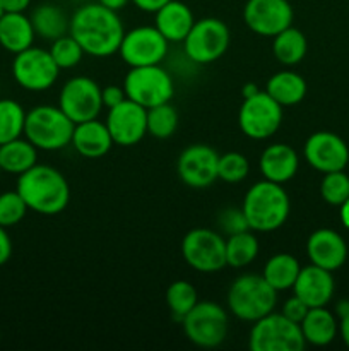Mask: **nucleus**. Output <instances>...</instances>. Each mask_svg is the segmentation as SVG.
Segmentation results:
<instances>
[{
	"label": "nucleus",
	"mask_w": 349,
	"mask_h": 351,
	"mask_svg": "<svg viewBox=\"0 0 349 351\" xmlns=\"http://www.w3.org/2000/svg\"><path fill=\"white\" fill-rule=\"evenodd\" d=\"M68 33L77 40L86 55L105 58L118 53L125 29L118 12L101 3H86L70 17Z\"/></svg>",
	"instance_id": "obj_1"
},
{
	"label": "nucleus",
	"mask_w": 349,
	"mask_h": 351,
	"mask_svg": "<svg viewBox=\"0 0 349 351\" xmlns=\"http://www.w3.org/2000/svg\"><path fill=\"white\" fill-rule=\"evenodd\" d=\"M17 192L31 211L43 216H55L64 211L70 201L68 182L57 168L34 165L17 178Z\"/></svg>",
	"instance_id": "obj_2"
},
{
	"label": "nucleus",
	"mask_w": 349,
	"mask_h": 351,
	"mask_svg": "<svg viewBox=\"0 0 349 351\" xmlns=\"http://www.w3.org/2000/svg\"><path fill=\"white\" fill-rule=\"evenodd\" d=\"M242 209L252 232H276L289 216V195L281 184L263 178L246 191Z\"/></svg>",
	"instance_id": "obj_3"
},
{
	"label": "nucleus",
	"mask_w": 349,
	"mask_h": 351,
	"mask_svg": "<svg viewBox=\"0 0 349 351\" xmlns=\"http://www.w3.org/2000/svg\"><path fill=\"white\" fill-rule=\"evenodd\" d=\"M277 291L263 280L262 274H243L228 290V308L240 321L255 322L274 312Z\"/></svg>",
	"instance_id": "obj_4"
},
{
	"label": "nucleus",
	"mask_w": 349,
	"mask_h": 351,
	"mask_svg": "<svg viewBox=\"0 0 349 351\" xmlns=\"http://www.w3.org/2000/svg\"><path fill=\"white\" fill-rule=\"evenodd\" d=\"M74 127L60 106L40 105L26 113L24 136L36 149L58 151L70 144Z\"/></svg>",
	"instance_id": "obj_5"
},
{
	"label": "nucleus",
	"mask_w": 349,
	"mask_h": 351,
	"mask_svg": "<svg viewBox=\"0 0 349 351\" xmlns=\"http://www.w3.org/2000/svg\"><path fill=\"white\" fill-rule=\"evenodd\" d=\"M123 89L127 98L139 103L146 110L170 103L174 96L173 77L166 69L161 67V64L130 67L123 79Z\"/></svg>",
	"instance_id": "obj_6"
},
{
	"label": "nucleus",
	"mask_w": 349,
	"mask_h": 351,
	"mask_svg": "<svg viewBox=\"0 0 349 351\" xmlns=\"http://www.w3.org/2000/svg\"><path fill=\"white\" fill-rule=\"evenodd\" d=\"M180 322L188 341L198 348H216L228 338V312L214 302H197Z\"/></svg>",
	"instance_id": "obj_7"
},
{
	"label": "nucleus",
	"mask_w": 349,
	"mask_h": 351,
	"mask_svg": "<svg viewBox=\"0 0 349 351\" xmlns=\"http://www.w3.org/2000/svg\"><path fill=\"white\" fill-rule=\"evenodd\" d=\"M248 346L252 351H303L307 341L300 324L270 312L253 322Z\"/></svg>",
	"instance_id": "obj_8"
},
{
	"label": "nucleus",
	"mask_w": 349,
	"mask_h": 351,
	"mask_svg": "<svg viewBox=\"0 0 349 351\" xmlns=\"http://www.w3.org/2000/svg\"><path fill=\"white\" fill-rule=\"evenodd\" d=\"M231 34L224 21L204 17L195 21L183 40L185 53L194 64H212L228 51Z\"/></svg>",
	"instance_id": "obj_9"
},
{
	"label": "nucleus",
	"mask_w": 349,
	"mask_h": 351,
	"mask_svg": "<svg viewBox=\"0 0 349 351\" xmlns=\"http://www.w3.org/2000/svg\"><path fill=\"white\" fill-rule=\"evenodd\" d=\"M181 256L197 273H218L226 267V240L209 228H194L181 240Z\"/></svg>",
	"instance_id": "obj_10"
},
{
	"label": "nucleus",
	"mask_w": 349,
	"mask_h": 351,
	"mask_svg": "<svg viewBox=\"0 0 349 351\" xmlns=\"http://www.w3.org/2000/svg\"><path fill=\"white\" fill-rule=\"evenodd\" d=\"M283 123V106L266 91L243 99L238 112V125L246 137L266 141L279 130Z\"/></svg>",
	"instance_id": "obj_11"
},
{
	"label": "nucleus",
	"mask_w": 349,
	"mask_h": 351,
	"mask_svg": "<svg viewBox=\"0 0 349 351\" xmlns=\"http://www.w3.org/2000/svg\"><path fill=\"white\" fill-rule=\"evenodd\" d=\"M60 69L55 64L50 50L38 47L16 53L12 62V77L26 91H47L57 82Z\"/></svg>",
	"instance_id": "obj_12"
},
{
	"label": "nucleus",
	"mask_w": 349,
	"mask_h": 351,
	"mask_svg": "<svg viewBox=\"0 0 349 351\" xmlns=\"http://www.w3.org/2000/svg\"><path fill=\"white\" fill-rule=\"evenodd\" d=\"M58 106L74 123L98 119L103 110L101 88L88 75L68 79L60 89Z\"/></svg>",
	"instance_id": "obj_13"
},
{
	"label": "nucleus",
	"mask_w": 349,
	"mask_h": 351,
	"mask_svg": "<svg viewBox=\"0 0 349 351\" xmlns=\"http://www.w3.org/2000/svg\"><path fill=\"white\" fill-rule=\"evenodd\" d=\"M168 45L156 26H139L123 34L118 53L129 67L159 65L166 58Z\"/></svg>",
	"instance_id": "obj_14"
},
{
	"label": "nucleus",
	"mask_w": 349,
	"mask_h": 351,
	"mask_svg": "<svg viewBox=\"0 0 349 351\" xmlns=\"http://www.w3.org/2000/svg\"><path fill=\"white\" fill-rule=\"evenodd\" d=\"M294 12L287 0H246L243 21L259 36H276L293 26Z\"/></svg>",
	"instance_id": "obj_15"
},
{
	"label": "nucleus",
	"mask_w": 349,
	"mask_h": 351,
	"mask_svg": "<svg viewBox=\"0 0 349 351\" xmlns=\"http://www.w3.org/2000/svg\"><path fill=\"white\" fill-rule=\"evenodd\" d=\"M219 154L207 144H192L177 161L180 180L190 189H207L218 180Z\"/></svg>",
	"instance_id": "obj_16"
},
{
	"label": "nucleus",
	"mask_w": 349,
	"mask_h": 351,
	"mask_svg": "<svg viewBox=\"0 0 349 351\" xmlns=\"http://www.w3.org/2000/svg\"><path fill=\"white\" fill-rule=\"evenodd\" d=\"M303 156L311 168L320 173H331L348 167L349 147L337 134L320 130L307 139Z\"/></svg>",
	"instance_id": "obj_17"
},
{
	"label": "nucleus",
	"mask_w": 349,
	"mask_h": 351,
	"mask_svg": "<svg viewBox=\"0 0 349 351\" xmlns=\"http://www.w3.org/2000/svg\"><path fill=\"white\" fill-rule=\"evenodd\" d=\"M105 123L113 143L123 147L135 146L147 134V110L127 98L108 110Z\"/></svg>",
	"instance_id": "obj_18"
},
{
	"label": "nucleus",
	"mask_w": 349,
	"mask_h": 351,
	"mask_svg": "<svg viewBox=\"0 0 349 351\" xmlns=\"http://www.w3.org/2000/svg\"><path fill=\"white\" fill-rule=\"evenodd\" d=\"M307 256L311 264L334 273L348 259V245L337 232L320 228L308 237Z\"/></svg>",
	"instance_id": "obj_19"
},
{
	"label": "nucleus",
	"mask_w": 349,
	"mask_h": 351,
	"mask_svg": "<svg viewBox=\"0 0 349 351\" xmlns=\"http://www.w3.org/2000/svg\"><path fill=\"white\" fill-rule=\"evenodd\" d=\"M334 288V278L331 271L315 264L301 267L293 285L294 295L300 297L310 308L325 307L332 300Z\"/></svg>",
	"instance_id": "obj_20"
},
{
	"label": "nucleus",
	"mask_w": 349,
	"mask_h": 351,
	"mask_svg": "<svg viewBox=\"0 0 349 351\" xmlns=\"http://www.w3.org/2000/svg\"><path fill=\"white\" fill-rule=\"evenodd\" d=\"M260 173L266 180L274 182V184H286L300 168V158L298 153L289 146V144L276 143L267 146L260 154Z\"/></svg>",
	"instance_id": "obj_21"
},
{
	"label": "nucleus",
	"mask_w": 349,
	"mask_h": 351,
	"mask_svg": "<svg viewBox=\"0 0 349 351\" xmlns=\"http://www.w3.org/2000/svg\"><path fill=\"white\" fill-rule=\"evenodd\" d=\"M70 144L81 156L96 160V158H101L109 153L115 143H113L106 123L99 122L98 119H92L75 123Z\"/></svg>",
	"instance_id": "obj_22"
},
{
	"label": "nucleus",
	"mask_w": 349,
	"mask_h": 351,
	"mask_svg": "<svg viewBox=\"0 0 349 351\" xmlns=\"http://www.w3.org/2000/svg\"><path fill=\"white\" fill-rule=\"evenodd\" d=\"M154 14H156L154 26L170 43H183L195 23L190 7L180 0H170Z\"/></svg>",
	"instance_id": "obj_23"
},
{
	"label": "nucleus",
	"mask_w": 349,
	"mask_h": 351,
	"mask_svg": "<svg viewBox=\"0 0 349 351\" xmlns=\"http://www.w3.org/2000/svg\"><path fill=\"white\" fill-rule=\"evenodd\" d=\"M36 33L24 12H3L0 16V47L9 53H21L33 47Z\"/></svg>",
	"instance_id": "obj_24"
},
{
	"label": "nucleus",
	"mask_w": 349,
	"mask_h": 351,
	"mask_svg": "<svg viewBox=\"0 0 349 351\" xmlns=\"http://www.w3.org/2000/svg\"><path fill=\"white\" fill-rule=\"evenodd\" d=\"M300 328L307 345L313 346L331 345L339 331V324L334 314L325 307L310 308L303 321L300 322Z\"/></svg>",
	"instance_id": "obj_25"
},
{
	"label": "nucleus",
	"mask_w": 349,
	"mask_h": 351,
	"mask_svg": "<svg viewBox=\"0 0 349 351\" xmlns=\"http://www.w3.org/2000/svg\"><path fill=\"white\" fill-rule=\"evenodd\" d=\"M307 81L294 71H281L270 75L267 81L266 93L276 99L283 108L294 106L303 101L307 96Z\"/></svg>",
	"instance_id": "obj_26"
},
{
	"label": "nucleus",
	"mask_w": 349,
	"mask_h": 351,
	"mask_svg": "<svg viewBox=\"0 0 349 351\" xmlns=\"http://www.w3.org/2000/svg\"><path fill=\"white\" fill-rule=\"evenodd\" d=\"M29 19L36 36L48 41H53L57 38L65 36L68 33V29H70V19L55 3H41V5H38L33 10Z\"/></svg>",
	"instance_id": "obj_27"
},
{
	"label": "nucleus",
	"mask_w": 349,
	"mask_h": 351,
	"mask_svg": "<svg viewBox=\"0 0 349 351\" xmlns=\"http://www.w3.org/2000/svg\"><path fill=\"white\" fill-rule=\"evenodd\" d=\"M38 160V149L27 139L9 141L0 144V170L5 173L21 175L33 168Z\"/></svg>",
	"instance_id": "obj_28"
},
{
	"label": "nucleus",
	"mask_w": 349,
	"mask_h": 351,
	"mask_svg": "<svg viewBox=\"0 0 349 351\" xmlns=\"http://www.w3.org/2000/svg\"><path fill=\"white\" fill-rule=\"evenodd\" d=\"M301 266L291 254H274L266 263L262 276L276 291L293 290V285L300 274Z\"/></svg>",
	"instance_id": "obj_29"
},
{
	"label": "nucleus",
	"mask_w": 349,
	"mask_h": 351,
	"mask_svg": "<svg viewBox=\"0 0 349 351\" xmlns=\"http://www.w3.org/2000/svg\"><path fill=\"white\" fill-rule=\"evenodd\" d=\"M308 50L307 36L296 27L289 26L284 31L277 33L272 41V53L279 64L286 67L300 64L305 58Z\"/></svg>",
	"instance_id": "obj_30"
},
{
	"label": "nucleus",
	"mask_w": 349,
	"mask_h": 351,
	"mask_svg": "<svg viewBox=\"0 0 349 351\" xmlns=\"http://www.w3.org/2000/svg\"><path fill=\"white\" fill-rule=\"evenodd\" d=\"M259 256V240L252 230L235 233L226 239V266L242 269L250 266Z\"/></svg>",
	"instance_id": "obj_31"
},
{
	"label": "nucleus",
	"mask_w": 349,
	"mask_h": 351,
	"mask_svg": "<svg viewBox=\"0 0 349 351\" xmlns=\"http://www.w3.org/2000/svg\"><path fill=\"white\" fill-rule=\"evenodd\" d=\"M26 112L16 99H0V144L17 139L24 134Z\"/></svg>",
	"instance_id": "obj_32"
},
{
	"label": "nucleus",
	"mask_w": 349,
	"mask_h": 351,
	"mask_svg": "<svg viewBox=\"0 0 349 351\" xmlns=\"http://www.w3.org/2000/svg\"><path fill=\"white\" fill-rule=\"evenodd\" d=\"M178 129V112L171 103L147 110V134L156 139H168Z\"/></svg>",
	"instance_id": "obj_33"
},
{
	"label": "nucleus",
	"mask_w": 349,
	"mask_h": 351,
	"mask_svg": "<svg viewBox=\"0 0 349 351\" xmlns=\"http://www.w3.org/2000/svg\"><path fill=\"white\" fill-rule=\"evenodd\" d=\"M197 290L188 281H174L166 290V304L173 317L178 321L185 317L197 305Z\"/></svg>",
	"instance_id": "obj_34"
},
{
	"label": "nucleus",
	"mask_w": 349,
	"mask_h": 351,
	"mask_svg": "<svg viewBox=\"0 0 349 351\" xmlns=\"http://www.w3.org/2000/svg\"><path fill=\"white\" fill-rule=\"evenodd\" d=\"M50 53L58 69H74L82 60L84 50L70 33L51 41Z\"/></svg>",
	"instance_id": "obj_35"
},
{
	"label": "nucleus",
	"mask_w": 349,
	"mask_h": 351,
	"mask_svg": "<svg viewBox=\"0 0 349 351\" xmlns=\"http://www.w3.org/2000/svg\"><path fill=\"white\" fill-rule=\"evenodd\" d=\"M250 173V163L246 160L245 154L236 153H226L219 156L218 161V178H221L226 184H238V182L245 180Z\"/></svg>",
	"instance_id": "obj_36"
},
{
	"label": "nucleus",
	"mask_w": 349,
	"mask_h": 351,
	"mask_svg": "<svg viewBox=\"0 0 349 351\" xmlns=\"http://www.w3.org/2000/svg\"><path fill=\"white\" fill-rule=\"evenodd\" d=\"M320 195L327 204L341 206L349 199V177L344 170L324 173L320 184Z\"/></svg>",
	"instance_id": "obj_37"
},
{
	"label": "nucleus",
	"mask_w": 349,
	"mask_h": 351,
	"mask_svg": "<svg viewBox=\"0 0 349 351\" xmlns=\"http://www.w3.org/2000/svg\"><path fill=\"white\" fill-rule=\"evenodd\" d=\"M29 208L17 191L0 194V226L9 228L24 219Z\"/></svg>",
	"instance_id": "obj_38"
},
{
	"label": "nucleus",
	"mask_w": 349,
	"mask_h": 351,
	"mask_svg": "<svg viewBox=\"0 0 349 351\" xmlns=\"http://www.w3.org/2000/svg\"><path fill=\"white\" fill-rule=\"evenodd\" d=\"M218 226L221 228V232L226 233L228 237L240 232H245V230H250L243 209L236 208L222 209L218 216Z\"/></svg>",
	"instance_id": "obj_39"
},
{
	"label": "nucleus",
	"mask_w": 349,
	"mask_h": 351,
	"mask_svg": "<svg viewBox=\"0 0 349 351\" xmlns=\"http://www.w3.org/2000/svg\"><path fill=\"white\" fill-rule=\"evenodd\" d=\"M308 311H310V307H308L300 297L293 295V297H289L286 302H284L281 314H283L286 319H289V321L300 324V322L305 319V315L308 314Z\"/></svg>",
	"instance_id": "obj_40"
},
{
	"label": "nucleus",
	"mask_w": 349,
	"mask_h": 351,
	"mask_svg": "<svg viewBox=\"0 0 349 351\" xmlns=\"http://www.w3.org/2000/svg\"><path fill=\"white\" fill-rule=\"evenodd\" d=\"M101 99H103V108H113V106L120 105L123 99H127L125 89L120 86L109 84L106 88H101Z\"/></svg>",
	"instance_id": "obj_41"
},
{
	"label": "nucleus",
	"mask_w": 349,
	"mask_h": 351,
	"mask_svg": "<svg viewBox=\"0 0 349 351\" xmlns=\"http://www.w3.org/2000/svg\"><path fill=\"white\" fill-rule=\"evenodd\" d=\"M12 256V240L3 226H0V266L7 263Z\"/></svg>",
	"instance_id": "obj_42"
},
{
	"label": "nucleus",
	"mask_w": 349,
	"mask_h": 351,
	"mask_svg": "<svg viewBox=\"0 0 349 351\" xmlns=\"http://www.w3.org/2000/svg\"><path fill=\"white\" fill-rule=\"evenodd\" d=\"M133 5L137 7V9H140L142 12H156V10H159L161 7L164 5V3H168L170 0H132Z\"/></svg>",
	"instance_id": "obj_43"
},
{
	"label": "nucleus",
	"mask_w": 349,
	"mask_h": 351,
	"mask_svg": "<svg viewBox=\"0 0 349 351\" xmlns=\"http://www.w3.org/2000/svg\"><path fill=\"white\" fill-rule=\"evenodd\" d=\"M3 12H24L31 5V0H0Z\"/></svg>",
	"instance_id": "obj_44"
},
{
	"label": "nucleus",
	"mask_w": 349,
	"mask_h": 351,
	"mask_svg": "<svg viewBox=\"0 0 349 351\" xmlns=\"http://www.w3.org/2000/svg\"><path fill=\"white\" fill-rule=\"evenodd\" d=\"M339 319H341V322H339V332H341V338L344 341V345L349 348V312Z\"/></svg>",
	"instance_id": "obj_45"
},
{
	"label": "nucleus",
	"mask_w": 349,
	"mask_h": 351,
	"mask_svg": "<svg viewBox=\"0 0 349 351\" xmlns=\"http://www.w3.org/2000/svg\"><path fill=\"white\" fill-rule=\"evenodd\" d=\"M129 2H132V0H98V3H101L103 7L109 10H115V12L122 10Z\"/></svg>",
	"instance_id": "obj_46"
},
{
	"label": "nucleus",
	"mask_w": 349,
	"mask_h": 351,
	"mask_svg": "<svg viewBox=\"0 0 349 351\" xmlns=\"http://www.w3.org/2000/svg\"><path fill=\"white\" fill-rule=\"evenodd\" d=\"M259 91H260L259 86L253 84V82H246V84L242 88V96H243V99H246V98H250V96L257 95Z\"/></svg>",
	"instance_id": "obj_47"
},
{
	"label": "nucleus",
	"mask_w": 349,
	"mask_h": 351,
	"mask_svg": "<svg viewBox=\"0 0 349 351\" xmlns=\"http://www.w3.org/2000/svg\"><path fill=\"white\" fill-rule=\"evenodd\" d=\"M339 208H341V223L344 225L346 230H349V199L346 202H342Z\"/></svg>",
	"instance_id": "obj_48"
},
{
	"label": "nucleus",
	"mask_w": 349,
	"mask_h": 351,
	"mask_svg": "<svg viewBox=\"0 0 349 351\" xmlns=\"http://www.w3.org/2000/svg\"><path fill=\"white\" fill-rule=\"evenodd\" d=\"M335 312H337L339 317L346 315L349 312V300H341L337 305H335Z\"/></svg>",
	"instance_id": "obj_49"
},
{
	"label": "nucleus",
	"mask_w": 349,
	"mask_h": 351,
	"mask_svg": "<svg viewBox=\"0 0 349 351\" xmlns=\"http://www.w3.org/2000/svg\"><path fill=\"white\" fill-rule=\"evenodd\" d=\"M3 14V9H2V3H0V16H2Z\"/></svg>",
	"instance_id": "obj_50"
},
{
	"label": "nucleus",
	"mask_w": 349,
	"mask_h": 351,
	"mask_svg": "<svg viewBox=\"0 0 349 351\" xmlns=\"http://www.w3.org/2000/svg\"><path fill=\"white\" fill-rule=\"evenodd\" d=\"M0 171H2V170H0Z\"/></svg>",
	"instance_id": "obj_51"
}]
</instances>
